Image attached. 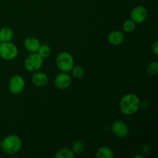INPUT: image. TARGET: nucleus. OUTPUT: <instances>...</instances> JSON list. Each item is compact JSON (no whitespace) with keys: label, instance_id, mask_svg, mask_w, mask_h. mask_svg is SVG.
<instances>
[{"label":"nucleus","instance_id":"1","mask_svg":"<svg viewBox=\"0 0 158 158\" xmlns=\"http://www.w3.org/2000/svg\"><path fill=\"white\" fill-rule=\"evenodd\" d=\"M140 99L134 94L123 96L120 102V111L125 115L131 116L135 114L140 109Z\"/></svg>","mask_w":158,"mask_h":158},{"label":"nucleus","instance_id":"2","mask_svg":"<svg viewBox=\"0 0 158 158\" xmlns=\"http://www.w3.org/2000/svg\"><path fill=\"white\" fill-rule=\"evenodd\" d=\"M23 142L19 136L12 134L5 137L2 140L1 148L2 151L9 155H14L21 150Z\"/></svg>","mask_w":158,"mask_h":158},{"label":"nucleus","instance_id":"3","mask_svg":"<svg viewBox=\"0 0 158 158\" xmlns=\"http://www.w3.org/2000/svg\"><path fill=\"white\" fill-rule=\"evenodd\" d=\"M56 64L60 71L64 73L70 72L74 66V60L73 56L68 52H62L56 59Z\"/></svg>","mask_w":158,"mask_h":158},{"label":"nucleus","instance_id":"4","mask_svg":"<svg viewBox=\"0 0 158 158\" xmlns=\"http://www.w3.org/2000/svg\"><path fill=\"white\" fill-rule=\"evenodd\" d=\"M18 55V49L11 42L0 43V56L5 60H12Z\"/></svg>","mask_w":158,"mask_h":158},{"label":"nucleus","instance_id":"5","mask_svg":"<svg viewBox=\"0 0 158 158\" xmlns=\"http://www.w3.org/2000/svg\"><path fill=\"white\" fill-rule=\"evenodd\" d=\"M25 67L29 72H36L43 66V58L38 53L33 52L25 60Z\"/></svg>","mask_w":158,"mask_h":158},{"label":"nucleus","instance_id":"6","mask_svg":"<svg viewBox=\"0 0 158 158\" xmlns=\"http://www.w3.org/2000/svg\"><path fill=\"white\" fill-rule=\"evenodd\" d=\"M111 131L116 137L123 138L129 134V127L127 124L122 120H116L111 125Z\"/></svg>","mask_w":158,"mask_h":158},{"label":"nucleus","instance_id":"7","mask_svg":"<svg viewBox=\"0 0 158 158\" xmlns=\"http://www.w3.org/2000/svg\"><path fill=\"white\" fill-rule=\"evenodd\" d=\"M148 18V10L142 6L134 7L131 12V19L136 24L143 23Z\"/></svg>","mask_w":158,"mask_h":158},{"label":"nucleus","instance_id":"8","mask_svg":"<svg viewBox=\"0 0 158 158\" xmlns=\"http://www.w3.org/2000/svg\"><path fill=\"white\" fill-rule=\"evenodd\" d=\"M25 87V80L23 77L15 75L10 79L9 83V89L12 94H19Z\"/></svg>","mask_w":158,"mask_h":158},{"label":"nucleus","instance_id":"9","mask_svg":"<svg viewBox=\"0 0 158 158\" xmlns=\"http://www.w3.org/2000/svg\"><path fill=\"white\" fill-rule=\"evenodd\" d=\"M72 82L71 77L67 73H62L58 74L56 77L55 80H54V84L56 87L60 89H65L69 87Z\"/></svg>","mask_w":158,"mask_h":158},{"label":"nucleus","instance_id":"10","mask_svg":"<svg viewBox=\"0 0 158 158\" xmlns=\"http://www.w3.org/2000/svg\"><path fill=\"white\" fill-rule=\"evenodd\" d=\"M124 35L122 32L118 30H115L111 32L108 35V42L112 46H120L124 42Z\"/></svg>","mask_w":158,"mask_h":158},{"label":"nucleus","instance_id":"11","mask_svg":"<svg viewBox=\"0 0 158 158\" xmlns=\"http://www.w3.org/2000/svg\"><path fill=\"white\" fill-rule=\"evenodd\" d=\"M24 46L28 51L31 52H37L40 49V42L35 37H28L25 40Z\"/></svg>","mask_w":158,"mask_h":158},{"label":"nucleus","instance_id":"12","mask_svg":"<svg viewBox=\"0 0 158 158\" xmlns=\"http://www.w3.org/2000/svg\"><path fill=\"white\" fill-rule=\"evenodd\" d=\"M32 82L36 86H44L48 82V77L43 72H36L32 75Z\"/></svg>","mask_w":158,"mask_h":158},{"label":"nucleus","instance_id":"13","mask_svg":"<svg viewBox=\"0 0 158 158\" xmlns=\"http://www.w3.org/2000/svg\"><path fill=\"white\" fill-rule=\"evenodd\" d=\"M13 37V31L9 27H3L0 29V43L10 42Z\"/></svg>","mask_w":158,"mask_h":158},{"label":"nucleus","instance_id":"14","mask_svg":"<svg viewBox=\"0 0 158 158\" xmlns=\"http://www.w3.org/2000/svg\"><path fill=\"white\" fill-rule=\"evenodd\" d=\"M96 155L98 158H113L114 157V154L112 150L105 146L99 148Z\"/></svg>","mask_w":158,"mask_h":158},{"label":"nucleus","instance_id":"15","mask_svg":"<svg viewBox=\"0 0 158 158\" xmlns=\"http://www.w3.org/2000/svg\"><path fill=\"white\" fill-rule=\"evenodd\" d=\"M75 157V154L73 151L69 148H63L59 150L56 154V158H73Z\"/></svg>","mask_w":158,"mask_h":158},{"label":"nucleus","instance_id":"16","mask_svg":"<svg viewBox=\"0 0 158 158\" xmlns=\"http://www.w3.org/2000/svg\"><path fill=\"white\" fill-rule=\"evenodd\" d=\"M85 143L82 140H76L72 146V151L75 154H80L84 151Z\"/></svg>","mask_w":158,"mask_h":158},{"label":"nucleus","instance_id":"17","mask_svg":"<svg viewBox=\"0 0 158 158\" xmlns=\"http://www.w3.org/2000/svg\"><path fill=\"white\" fill-rule=\"evenodd\" d=\"M71 71H72L73 76L77 79L82 78L85 74L84 68L81 66H74Z\"/></svg>","mask_w":158,"mask_h":158},{"label":"nucleus","instance_id":"18","mask_svg":"<svg viewBox=\"0 0 158 158\" xmlns=\"http://www.w3.org/2000/svg\"><path fill=\"white\" fill-rule=\"evenodd\" d=\"M37 53L41 56L43 58H47L51 53V49L48 45H41Z\"/></svg>","mask_w":158,"mask_h":158},{"label":"nucleus","instance_id":"19","mask_svg":"<svg viewBox=\"0 0 158 158\" xmlns=\"http://www.w3.org/2000/svg\"><path fill=\"white\" fill-rule=\"evenodd\" d=\"M136 23L131 19H127L123 23V29L126 32H131L135 29Z\"/></svg>","mask_w":158,"mask_h":158},{"label":"nucleus","instance_id":"20","mask_svg":"<svg viewBox=\"0 0 158 158\" xmlns=\"http://www.w3.org/2000/svg\"><path fill=\"white\" fill-rule=\"evenodd\" d=\"M147 72L150 75H156L158 72V63L157 61L151 62L147 66Z\"/></svg>","mask_w":158,"mask_h":158},{"label":"nucleus","instance_id":"21","mask_svg":"<svg viewBox=\"0 0 158 158\" xmlns=\"http://www.w3.org/2000/svg\"><path fill=\"white\" fill-rule=\"evenodd\" d=\"M152 51L156 56L158 55V43L157 41H155L152 45Z\"/></svg>","mask_w":158,"mask_h":158},{"label":"nucleus","instance_id":"22","mask_svg":"<svg viewBox=\"0 0 158 158\" xmlns=\"http://www.w3.org/2000/svg\"><path fill=\"white\" fill-rule=\"evenodd\" d=\"M134 158H143L144 157H143V155H140V154H137V155H134Z\"/></svg>","mask_w":158,"mask_h":158},{"label":"nucleus","instance_id":"23","mask_svg":"<svg viewBox=\"0 0 158 158\" xmlns=\"http://www.w3.org/2000/svg\"><path fill=\"white\" fill-rule=\"evenodd\" d=\"M1 145H2V140L1 139H0V148H1Z\"/></svg>","mask_w":158,"mask_h":158}]
</instances>
